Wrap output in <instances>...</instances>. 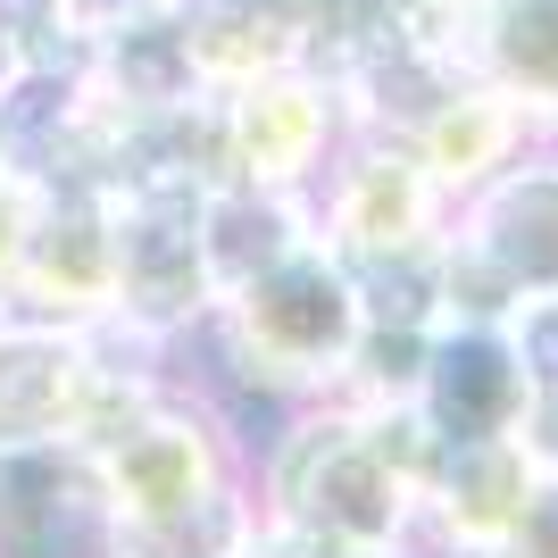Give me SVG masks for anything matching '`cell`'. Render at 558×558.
<instances>
[{
  "label": "cell",
  "instance_id": "ac0fdd59",
  "mask_svg": "<svg viewBox=\"0 0 558 558\" xmlns=\"http://www.w3.org/2000/svg\"><path fill=\"white\" fill-rule=\"evenodd\" d=\"M258 509L226 484L192 492V500H175V509H150V517H100V542H109V558H242V542H251Z\"/></svg>",
  "mask_w": 558,
  "mask_h": 558
},
{
  "label": "cell",
  "instance_id": "d4e9b609",
  "mask_svg": "<svg viewBox=\"0 0 558 558\" xmlns=\"http://www.w3.org/2000/svg\"><path fill=\"white\" fill-rule=\"evenodd\" d=\"M342 558H400V542H384V550H342Z\"/></svg>",
  "mask_w": 558,
  "mask_h": 558
},
{
  "label": "cell",
  "instance_id": "4fadbf2b",
  "mask_svg": "<svg viewBox=\"0 0 558 558\" xmlns=\"http://www.w3.org/2000/svg\"><path fill=\"white\" fill-rule=\"evenodd\" d=\"M84 517H100V484H93V450L84 442L0 450V558L59 550Z\"/></svg>",
  "mask_w": 558,
  "mask_h": 558
},
{
  "label": "cell",
  "instance_id": "ffe728a7",
  "mask_svg": "<svg viewBox=\"0 0 558 558\" xmlns=\"http://www.w3.org/2000/svg\"><path fill=\"white\" fill-rule=\"evenodd\" d=\"M500 326H509V350H517V367H525V392H534V400H558V292L517 301Z\"/></svg>",
  "mask_w": 558,
  "mask_h": 558
},
{
  "label": "cell",
  "instance_id": "603a6c76",
  "mask_svg": "<svg viewBox=\"0 0 558 558\" xmlns=\"http://www.w3.org/2000/svg\"><path fill=\"white\" fill-rule=\"evenodd\" d=\"M25 75V34H17V0H0V100L17 93Z\"/></svg>",
  "mask_w": 558,
  "mask_h": 558
},
{
  "label": "cell",
  "instance_id": "6da1fadb",
  "mask_svg": "<svg viewBox=\"0 0 558 558\" xmlns=\"http://www.w3.org/2000/svg\"><path fill=\"white\" fill-rule=\"evenodd\" d=\"M217 317H226L242 375L267 392H333L350 367V342H359V292L326 242H301L251 283L217 292Z\"/></svg>",
  "mask_w": 558,
  "mask_h": 558
},
{
  "label": "cell",
  "instance_id": "5b68a950",
  "mask_svg": "<svg viewBox=\"0 0 558 558\" xmlns=\"http://www.w3.org/2000/svg\"><path fill=\"white\" fill-rule=\"evenodd\" d=\"M142 375H125L100 350L93 326H50V317H0V450L34 442H84Z\"/></svg>",
  "mask_w": 558,
  "mask_h": 558
},
{
  "label": "cell",
  "instance_id": "277c9868",
  "mask_svg": "<svg viewBox=\"0 0 558 558\" xmlns=\"http://www.w3.org/2000/svg\"><path fill=\"white\" fill-rule=\"evenodd\" d=\"M201 192L184 175H134L109 192V317L125 333H175L209 308V258H201Z\"/></svg>",
  "mask_w": 558,
  "mask_h": 558
},
{
  "label": "cell",
  "instance_id": "d6986e66",
  "mask_svg": "<svg viewBox=\"0 0 558 558\" xmlns=\"http://www.w3.org/2000/svg\"><path fill=\"white\" fill-rule=\"evenodd\" d=\"M417 17V0H308V43H301V68L308 75H342L359 50H375L392 25Z\"/></svg>",
  "mask_w": 558,
  "mask_h": 558
},
{
  "label": "cell",
  "instance_id": "2e32d148",
  "mask_svg": "<svg viewBox=\"0 0 558 558\" xmlns=\"http://www.w3.org/2000/svg\"><path fill=\"white\" fill-rule=\"evenodd\" d=\"M209 84H242L267 68H301L308 0H167Z\"/></svg>",
  "mask_w": 558,
  "mask_h": 558
},
{
  "label": "cell",
  "instance_id": "8992f818",
  "mask_svg": "<svg viewBox=\"0 0 558 558\" xmlns=\"http://www.w3.org/2000/svg\"><path fill=\"white\" fill-rule=\"evenodd\" d=\"M109 292H117L109 192L100 184H34V209H25L0 308H25V317H50V326H100Z\"/></svg>",
  "mask_w": 558,
  "mask_h": 558
},
{
  "label": "cell",
  "instance_id": "44dd1931",
  "mask_svg": "<svg viewBox=\"0 0 558 558\" xmlns=\"http://www.w3.org/2000/svg\"><path fill=\"white\" fill-rule=\"evenodd\" d=\"M484 558H558V466H534V484L517 500L509 534L492 542Z\"/></svg>",
  "mask_w": 558,
  "mask_h": 558
},
{
  "label": "cell",
  "instance_id": "8fae6325",
  "mask_svg": "<svg viewBox=\"0 0 558 558\" xmlns=\"http://www.w3.org/2000/svg\"><path fill=\"white\" fill-rule=\"evenodd\" d=\"M434 209L442 192L417 167V150L392 134H375L367 150H350L333 167V201H326V242L333 258H375V251H417L434 242Z\"/></svg>",
  "mask_w": 558,
  "mask_h": 558
},
{
  "label": "cell",
  "instance_id": "3957f363",
  "mask_svg": "<svg viewBox=\"0 0 558 558\" xmlns=\"http://www.w3.org/2000/svg\"><path fill=\"white\" fill-rule=\"evenodd\" d=\"M534 292H558V167L509 159L442 233V317H509Z\"/></svg>",
  "mask_w": 558,
  "mask_h": 558
},
{
  "label": "cell",
  "instance_id": "5bb4252c",
  "mask_svg": "<svg viewBox=\"0 0 558 558\" xmlns=\"http://www.w3.org/2000/svg\"><path fill=\"white\" fill-rule=\"evenodd\" d=\"M301 242H317V233H308V209H301V192H292V184H242V175L209 184V192H201V258H209V308H217V292L251 283L258 267L292 258Z\"/></svg>",
  "mask_w": 558,
  "mask_h": 558
},
{
  "label": "cell",
  "instance_id": "ba28073f",
  "mask_svg": "<svg viewBox=\"0 0 558 558\" xmlns=\"http://www.w3.org/2000/svg\"><path fill=\"white\" fill-rule=\"evenodd\" d=\"M525 367L509 350L500 317H442L425 333L417 384H409V409L434 442H492V434H517L525 417Z\"/></svg>",
  "mask_w": 558,
  "mask_h": 558
},
{
  "label": "cell",
  "instance_id": "52a82bcc",
  "mask_svg": "<svg viewBox=\"0 0 558 558\" xmlns=\"http://www.w3.org/2000/svg\"><path fill=\"white\" fill-rule=\"evenodd\" d=\"M84 450H93L100 517H150V509H175L192 492L226 484V434H217V417H201L184 400H159V392H142Z\"/></svg>",
  "mask_w": 558,
  "mask_h": 558
},
{
  "label": "cell",
  "instance_id": "7a4b0ae2",
  "mask_svg": "<svg viewBox=\"0 0 558 558\" xmlns=\"http://www.w3.org/2000/svg\"><path fill=\"white\" fill-rule=\"evenodd\" d=\"M267 517H292L308 534L342 542V550H384L400 525L417 517V484L384 459L367 409H326L283 434L276 466H267Z\"/></svg>",
  "mask_w": 558,
  "mask_h": 558
},
{
  "label": "cell",
  "instance_id": "9a60e30c",
  "mask_svg": "<svg viewBox=\"0 0 558 558\" xmlns=\"http://www.w3.org/2000/svg\"><path fill=\"white\" fill-rule=\"evenodd\" d=\"M466 68L525 117H558V0H466Z\"/></svg>",
  "mask_w": 558,
  "mask_h": 558
},
{
  "label": "cell",
  "instance_id": "30bf717a",
  "mask_svg": "<svg viewBox=\"0 0 558 558\" xmlns=\"http://www.w3.org/2000/svg\"><path fill=\"white\" fill-rule=\"evenodd\" d=\"M84 93L117 117V125H150V117H175L209 93V75L192 68V43L167 0H142L125 17L93 25V50H84Z\"/></svg>",
  "mask_w": 558,
  "mask_h": 558
},
{
  "label": "cell",
  "instance_id": "7c38bea8",
  "mask_svg": "<svg viewBox=\"0 0 558 558\" xmlns=\"http://www.w3.org/2000/svg\"><path fill=\"white\" fill-rule=\"evenodd\" d=\"M525 484H534V459L517 450V434H492V442H434V459H425V475H417V509L434 517L442 550L484 558L492 542L509 534Z\"/></svg>",
  "mask_w": 558,
  "mask_h": 558
},
{
  "label": "cell",
  "instance_id": "7402d4cb",
  "mask_svg": "<svg viewBox=\"0 0 558 558\" xmlns=\"http://www.w3.org/2000/svg\"><path fill=\"white\" fill-rule=\"evenodd\" d=\"M242 558H342V542L308 534V525H292V517H267V525H251Z\"/></svg>",
  "mask_w": 558,
  "mask_h": 558
},
{
  "label": "cell",
  "instance_id": "9c48e42d",
  "mask_svg": "<svg viewBox=\"0 0 558 558\" xmlns=\"http://www.w3.org/2000/svg\"><path fill=\"white\" fill-rule=\"evenodd\" d=\"M217 142H226V175L242 184H301L333 142V84L308 68L217 84Z\"/></svg>",
  "mask_w": 558,
  "mask_h": 558
},
{
  "label": "cell",
  "instance_id": "cb8c5ba5",
  "mask_svg": "<svg viewBox=\"0 0 558 558\" xmlns=\"http://www.w3.org/2000/svg\"><path fill=\"white\" fill-rule=\"evenodd\" d=\"M43 9H59L68 25H84V34H93V25H109V17H125V9H142V0H43Z\"/></svg>",
  "mask_w": 558,
  "mask_h": 558
},
{
  "label": "cell",
  "instance_id": "e0dca14e",
  "mask_svg": "<svg viewBox=\"0 0 558 558\" xmlns=\"http://www.w3.org/2000/svg\"><path fill=\"white\" fill-rule=\"evenodd\" d=\"M517 142H525V109L500 100L492 84H466V93H450L442 109L409 134V150H417V167L434 175V192H475L484 175H500V167L517 159Z\"/></svg>",
  "mask_w": 558,
  "mask_h": 558
}]
</instances>
